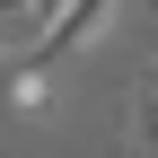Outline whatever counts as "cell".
I'll return each mask as SVG.
<instances>
[{
    "label": "cell",
    "instance_id": "6da1fadb",
    "mask_svg": "<svg viewBox=\"0 0 158 158\" xmlns=\"http://www.w3.org/2000/svg\"><path fill=\"white\" fill-rule=\"evenodd\" d=\"M114 9H123V0H62V18L44 27V44H35V62H79L88 44H106Z\"/></svg>",
    "mask_w": 158,
    "mask_h": 158
},
{
    "label": "cell",
    "instance_id": "7a4b0ae2",
    "mask_svg": "<svg viewBox=\"0 0 158 158\" xmlns=\"http://www.w3.org/2000/svg\"><path fill=\"white\" fill-rule=\"evenodd\" d=\"M9 106H18V114H44V106H53V79H44V62H18V70H9Z\"/></svg>",
    "mask_w": 158,
    "mask_h": 158
}]
</instances>
